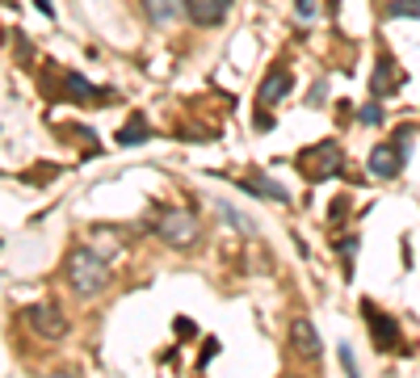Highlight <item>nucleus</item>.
Masks as SVG:
<instances>
[{"instance_id":"obj_1","label":"nucleus","mask_w":420,"mask_h":378,"mask_svg":"<svg viewBox=\"0 0 420 378\" xmlns=\"http://www.w3.org/2000/svg\"><path fill=\"white\" fill-rule=\"evenodd\" d=\"M68 278H72L76 294L93 299V294H101L105 286H110V265H105L97 252L80 248V252H72V261H68Z\"/></svg>"},{"instance_id":"obj_2","label":"nucleus","mask_w":420,"mask_h":378,"mask_svg":"<svg viewBox=\"0 0 420 378\" xmlns=\"http://www.w3.org/2000/svg\"><path fill=\"white\" fill-rule=\"evenodd\" d=\"M155 236L169 240L173 248H185V244L198 240V219L185 214V210H177V206H164L160 214H155Z\"/></svg>"},{"instance_id":"obj_3","label":"nucleus","mask_w":420,"mask_h":378,"mask_svg":"<svg viewBox=\"0 0 420 378\" xmlns=\"http://www.w3.org/2000/svg\"><path fill=\"white\" fill-rule=\"evenodd\" d=\"M303 169H307L311 181H328V177L345 173V155H341V147L332 139H324L320 147H307L303 151Z\"/></svg>"},{"instance_id":"obj_4","label":"nucleus","mask_w":420,"mask_h":378,"mask_svg":"<svg viewBox=\"0 0 420 378\" xmlns=\"http://www.w3.org/2000/svg\"><path fill=\"white\" fill-rule=\"evenodd\" d=\"M30 323H34V332L46 337V341L68 332V319H64V311H59L55 303H34V307H30Z\"/></svg>"},{"instance_id":"obj_5","label":"nucleus","mask_w":420,"mask_h":378,"mask_svg":"<svg viewBox=\"0 0 420 378\" xmlns=\"http://www.w3.org/2000/svg\"><path fill=\"white\" fill-rule=\"evenodd\" d=\"M231 13V0H185V17L193 21V26H219L223 17Z\"/></svg>"},{"instance_id":"obj_6","label":"nucleus","mask_w":420,"mask_h":378,"mask_svg":"<svg viewBox=\"0 0 420 378\" xmlns=\"http://www.w3.org/2000/svg\"><path fill=\"white\" fill-rule=\"evenodd\" d=\"M403 164H408V160L399 155L395 143H379V147L370 151V173H374V177H387V181H391V177L403 173Z\"/></svg>"},{"instance_id":"obj_7","label":"nucleus","mask_w":420,"mask_h":378,"mask_svg":"<svg viewBox=\"0 0 420 378\" xmlns=\"http://www.w3.org/2000/svg\"><path fill=\"white\" fill-rule=\"evenodd\" d=\"M290 88H294V76H290V68H274L265 80H260V88H256V101H260V105H274V101H282Z\"/></svg>"},{"instance_id":"obj_8","label":"nucleus","mask_w":420,"mask_h":378,"mask_svg":"<svg viewBox=\"0 0 420 378\" xmlns=\"http://www.w3.org/2000/svg\"><path fill=\"white\" fill-rule=\"evenodd\" d=\"M365 319H370V332H374V345H379V349H391V345L399 341V328H395V319L379 315V307H374V303H365Z\"/></svg>"},{"instance_id":"obj_9","label":"nucleus","mask_w":420,"mask_h":378,"mask_svg":"<svg viewBox=\"0 0 420 378\" xmlns=\"http://www.w3.org/2000/svg\"><path fill=\"white\" fill-rule=\"evenodd\" d=\"M240 189H248V193H260V198H274V202H290V189H286V185H278L274 177H265V173L240 177Z\"/></svg>"},{"instance_id":"obj_10","label":"nucleus","mask_w":420,"mask_h":378,"mask_svg":"<svg viewBox=\"0 0 420 378\" xmlns=\"http://www.w3.org/2000/svg\"><path fill=\"white\" fill-rule=\"evenodd\" d=\"M370 88H374V97H383V93H395V88H399V68H395V59H391V55H383V59L374 64Z\"/></svg>"},{"instance_id":"obj_11","label":"nucleus","mask_w":420,"mask_h":378,"mask_svg":"<svg viewBox=\"0 0 420 378\" xmlns=\"http://www.w3.org/2000/svg\"><path fill=\"white\" fill-rule=\"evenodd\" d=\"M290 341H294V349H298L303 357H320V337H315L311 319H294V323H290Z\"/></svg>"},{"instance_id":"obj_12","label":"nucleus","mask_w":420,"mask_h":378,"mask_svg":"<svg viewBox=\"0 0 420 378\" xmlns=\"http://www.w3.org/2000/svg\"><path fill=\"white\" fill-rule=\"evenodd\" d=\"M143 9H147V17H151L155 26H169V21L185 9V0H143Z\"/></svg>"},{"instance_id":"obj_13","label":"nucleus","mask_w":420,"mask_h":378,"mask_svg":"<svg viewBox=\"0 0 420 378\" xmlns=\"http://www.w3.org/2000/svg\"><path fill=\"white\" fill-rule=\"evenodd\" d=\"M147 139V122H143V114H135L122 131H118V147H139Z\"/></svg>"},{"instance_id":"obj_14","label":"nucleus","mask_w":420,"mask_h":378,"mask_svg":"<svg viewBox=\"0 0 420 378\" xmlns=\"http://www.w3.org/2000/svg\"><path fill=\"white\" fill-rule=\"evenodd\" d=\"M68 93H72L76 101H88V97H105V93H101V88H93V84H88V80H84L80 72H68Z\"/></svg>"},{"instance_id":"obj_15","label":"nucleus","mask_w":420,"mask_h":378,"mask_svg":"<svg viewBox=\"0 0 420 378\" xmlns=\"http://www.w3.org/2000/svg\"><path fill=\"white\" fill-rule=\"evenodd\" d=\"M219 210H223V219H227V223H236L240 231H248V236L256 231V223H252V219H244V214H240L236 206H227V202H219Z\"/></svg>"},{"instance_id":"obj_16","label":"nucleus","mask_w":420,"mask_h":378,"mask_svg":"<svg viewBox=\"0 0 420 378\" xmlns=\"http://www.w3.org/2000/svg\"><path fill=\"white\" fill-rule=\"evenodd\" d=\"M387 17H420V0H395L387 5Z\"/></svg>"},{"instance_id":"obj_17","label":"nucleus","mask_w":420,"mask_h":378,"mask_svg":"<svg viewBox=\"0 0 420 378\" xmlns=\"http://www.w3.org/2000/svg\"><path fill=\"white\" fill-rule=\"evenodd\" d=\"M336 248H341V256H345V269H349V274H353V256H357V240L349 236V240H341Z\"/></svg>"},{"instance_id":"obj_18","label":"nucleus","mask_w":420,"mask_h":378,"mask_svg":"<svg viewBox=\"0 0 420 378\" xmlns=\"http://www.w3.org/2000/svg\"><path fill=\"white\" fill-rule=\"evenodd\" d=\"M361 122H365V126H379V122H383V110H379V101H370V105L361 110Z\"/></svg>"},{"instance_id":"obj_19","label":"nucleus","mask_w":420,"mask_h":378,"mask_svg":"<svg viewBox=\"0 0 420 378\" xmlns=\"http://www.w3.org/2000/svg\"><path fill=\"white\" fill-rule=\"evenodd\" d=\"M294 13H298L303 21H311V17H315V0H294Z\"/></svg>"},{"instance_id":"obj_20","label":"nucleus","mask_w":420,"mask_h":378,"mask_svg":"<svg viewBox=\"0 0 420 378\" xmlns=\"http://www.w3.org/2000/svg\"><path fill=\"white\" fill-rule=\"evenodd\" d=\"M215 349H219V341H206V345H202V353H198V370H206V361L215 357Z\"/></svg>"},{"instance_id":"obj_21","label":"nucleus","mask_w":420,"mask_h":378,"mask_svg":"<svg viewBox=\"0 0 420 378\" xmlns=\"http://www.w3.org/2000/svg\"><path fill=\"white\" fill-rule=\"evenodd\" d=\"M341 366H345L349 374H357V357H353V349H349V345H341Z\"/></svg>"},{"instance_id":"obj_22","label":"nucleus","mask_w":420,"mask_h":378,"mask_svg":"<svg viewBox=\"0 0 420 378\" xmlns=\"http://www.w3.org/2000/svg\"><path fill=\"white\" fill-rule=\"evenodd\" d=\"M324 97H328V84H324V80H315V84H311V105H320Z\"/></svg>"},{"instance_id":"obj_23","label":"nucleus","mask_w":420,"mask_h":378,"mask_svg":"<svg viewBox=\"0 0 420 378\" xmlns=\"http://www.w3.org/2000/svg\"><path fill=\"white\" fill-rule=\"evenodd\" d=\"M177 332H181V337H193V332H198V328H193V319L181 315V319H177Z\"/></svg>"}]
</instances>
